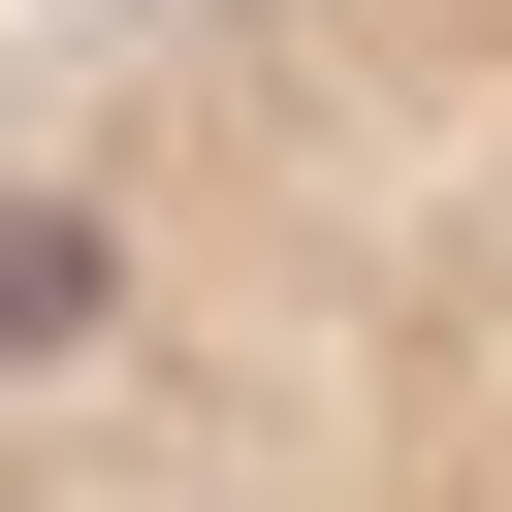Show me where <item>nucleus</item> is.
Wrapping results in <instances>:
<instances>
[{
  "mask_svg": "<svg viewBox=\"0 0 512 512\" xmlns=\"http://www.w3.org/2000/svg\"><path fill=\"white\" fill-rule=\"evenodd\" d=\"M0 32H32V0H0Z\"/></svg>",
  "mask_w": 512,
  "mask_h": 512,
  "instance_id": "nucleus-2",
  "label": "nucleus"
},
{
  "mask_svg": "<svg viewBox=\"0 0 512 512\" xmlns=\"http://www.w3.org/2000/svg\"><path fill=\"white\" fill-rule=\"evenodd\" d=\"M0 512H512V0H32Z\"/></svg>",
  "mask_w": 512,
  "mask_h": 512,
  "instance_id": "nucleus-1",
  "label": "nucleus"
}]
</instances>
